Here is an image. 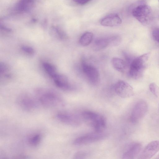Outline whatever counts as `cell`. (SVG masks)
I'll list each match as a JSON object with an SVG mask.
<instances>
[{
	"instance_id": "1",
	"label": "cell",
	"mask_w": 159,
	"mask_h": 159,
	"mask_svg": "<svg viewBox=\"0 0 159 159\" xmlns=\"http://www.w3.org/2000/svg\"><path fill=\"white\" fill-rule=\"evenodd\" d=\"M38 101L43 106L54 108L64 106V101L57 92L50 90L39 89L36 92Z\"/></svg>"
},
{
	"instance_id": "2",
	"label": "cell",
	"mask_w": 159,
	"mask_h": 159,
	"mask_svg": "<svg viewBox=\"0 0 159 159\" xmlns=\"http://www.w3.org/2000/svg\"><path fill=\"white\" fill-rule=\"evenodd\" d=\"M81 116L86 123L93 128L95 131H103L106 127V121L105 118L98 113L85 111L82 113Z\"/></svg>"
},
{
	"instance_id": "3",
	"label": "cell",
	"mask_w": 159,
	"mask_h": 159,
	"mask_svg": "<svg viewBox=\"0 0 159 159\" xmlns=\"http://www.w3.org/2000/svg\"><path fill=\"white\" fill-rule=\"evenodd\" d=\"M149 57L148 53H145L134 58L129 66V75L132 78L138 79L143 75Z\"/></svg>"
},
{
	"instance_id": "4",
	"label": "cell",
	"mask_w": 159,
	"mask_h": 159,
	"mask_svg": "<svg viewBox=\"0 0 159 159\" xmlns=\"http://www.w3.org/2000/svg\"><path fill=\"white\" fill-rule=\"evenodd\" d=\"M133 16L143 25L149 24L152 19V13L151 7L145 3L138 5L133 10Z\"/></svg>"
},
{
	"instance_id": "5",
	"label": "cell",
	"mask_w": 159,
	"mask_h": 159,
	"mask_svg": "<svg viewBox=\"0 0 159 159\" xmlns=\"http://www.w3.org/2000/svg\"><path fill=\"white\" fill-rule=\"evenodd\" d=\"M107 134L103 131L91 133L75 139L73 144L75 145H85L97 142L105 139Z\"/></svg>"
},
{
	"instance_id": "6",
	"label": "cell",
	"mask_w": 159,
	"mask_h": 159,
	"mask_svg": "<svg viewBox=\"0 0 159 159\" xmlns=\"http://www.w3.org/2000/svg\"><path fill=\"white\" fill-rule=\"evenodd\" d=\"M18 105L22 109L27 111H33L38 107L37 101L30 95L26 94L20 95L17 99Z\"/></svg>"
},
{
	"instance_id": "7",
	"label": "cell",
	"mask_w": 159,
	"mask_h": 159,
	"mask_svg": "<svg viewBox=\"0 0 159 159\" xmlns=\"http://www.w3.org/2000/svg\"><path fill=\"white\" fill-rule=\"evenodd\" d=\"M55 118L60 122L72 126H78L81 124L80 118L77 116L66 111H60L55 115Z\"/></svg>"
},
{
	"instance_id": "8",
	"label": "cell",
	"mask_w": 159,
	"mask_h": 159,
	"mask_svg": "<svg viewBox=\"0 0 159 159\" xmlns=\"http://www.w3.org/2000/svg\"><path fill=\"white\" fill-rule=\"evenodd\" d=\"M148 105L144 101L138 102L134 107L131 113L130 120L133 123H136L140 120L146 114Z\"/></svg>"
},
{
	"instance_id": "9",
	"label": "cell",
	"mask_w": 159,
	"mask_h": 159,
	"mask_svg": "<svg viewBox=\"0 0 159 159\" xmlns=\"http://www.w3.org/2000/svg\"><path fill=\"white\" fill-rule=\"evenodd\" d=\"M115 91L117 95L122 98H127L134 94L132 87L127 82L122 80L118 81L114 86Z\"/></svg>"
},
{
	"instance_id": "10",
	"label": "cell",
	"mask_w": 159,
	"mask_h": 159,
	"mask_svg": "<svg viewBox=\"0 0 159 159\" xmlns=\"http://www.w3.org/2000/svg\"><path fill=\"white\" fill-rule=\"evenodd\" d=\"M83 71L90 82L93 84L98 83L99 74L98 69L95 67L83 61L82 63Z\"/></svg>"
},
{
	"instance_id": "11",
	"label": "cell",
	"mask_w": 159,
	"mask_h": 159,
	"mask_svg": "<svg viewBox=\"0 0 159 159\" xmlns=\"http://www.w3.org/2000/svg\"><path fill=\"white\" fill-rule=\"evenodd\" d=\"M159 151V141L155 140L149 143L143 151L140 158H151Z\"/></svg>"
},
{
	"instance_id": "12",
	"label": "cell",
	"mask_w": 159,
	"mask_h": 159,
	"mask_svg": "<svg viewBox=\"0 0 159 159\" xmlns=\"http://www.w3.org/2000/svg\"><path fill=\"white\" fill-rule=\"evenodd\" d=\"M122 23L121 19L116 14L109 15L102 18L100 24L104 26L113 27L120 25Z\"/></svg>"
},
{
	"instance_id": "13",
	"label": "cell",
	"mask_w": 159,
	"mask_h": 159,
	"mask_svg": "<svg viewBox=\"0 0 159 159\" xmlns=\"http://www.w3.org/2000/svg\"><path fill=\"white\" fill-rule=\"evenodd\" d=\"M52 78L58 88L64 90H69L72 89L68 79L65 75L57 73Z\"/></svg>"
},
{
	"instance_id": "14",
	"label": "cell",
	"mask_w": 159,
	"mask_h": 159,
	"mask_svg": "<svg viewBox=\"0 0 159 159\" xmlns=\"http://www.w3.org/2000/svg\"><path fill=\"white\" fill-rule=\"evenodd\" d=\"M141 148V144L139 143L132 144L123 154L122 158L126 159L135 158L140 151Z\"/></svg>"
},
{
	"instance_id": "15",
	"label": "cell",
	"mask_w": 159,
	"mask_h": 159,
	"mask_svg": "<svg viewBox=\"0 0 159 159\" xmlns=\"http://www.w3.org/2000/svg\"><path fill=\"white\" fill-rule=\"evenodd\" d=\"M34 2L33 0H20L15 6V9L20 12H27L34 7Z\"/></svg>"
},
{
	"instance_id": "16",
	"label": "cell",
	"mask_w": 159,
	"mask_h": 159,
	"mask_svg": "<svg viewBox=\"0 0 159 159\" xmlns=\"http://www.w3.org/2000/svg\"><path fill=\"white\" fill-rule=\"evenodd\" d=\"M111 62L113 67L120 72H124L128 66L125 61L118 57H113Z\"/></svg>"
},
{
	"instance_id": "17",
	"label": "cell",
	"mask_w": 159,
	"mask_h": 159,
	"mask_svg": "<svg viewBox=\"0 0 159 159\" xmlns=\"http://www.w3.org/2000/svg\"><path fill=\"white\" fill-rule=\"evenodd\" d=\"M108 45H109L108 38L99 39L95 41L93 46V49L96 51H99Z\"/></svg>"
},
{
	"instance_id": "18",
	"label": "cell",
	"mask_w": 159,
	"mask_h": 159,
	"mask_svg": "<svg viewBox=\"0 0 159 159\" xmlns=\"http://www.w3.org/2000/svg\"><path fill=\"white\" fill-rule=\"evenodd\" d=\"M42 139V136L40 133H35L29 137L28 143L30 146L36 147L39 144Z\"/></svg>"
},
{
	"instance_id": "19",
	"label": "cell",
	"mask_w": 159,
	"mask_h": 159,
	"mask_svg": "<svg viewBox=\"0 0 159 159\" xmlns=\"http://www.w3.org/2000/svg\"><path fill=\"white\" fill-rule=\"evenodd\" d=\"M93 38V34L90 32H86L84 33L80 39V43L82 46L89 45L92 42Z\"/></svg>"
},
{
	"instance_id": "20",
	"label": "cell",
	"mask_w": 159,
	"mask_h": 159,
	"mask_svg": "<svg viewBox=\"0 0 159 159\" xmlns=\"http://www.w3.org/2000/svg\"><path fill=\"white\" fill-rule=\"evenodd\" d=\"M43 65L45 70L52 78L57 73L56 68L52 64L44 62L43 63Z\"/></svg>"
},
{
	"instance_id": "21",
	"label": "cell",
	"mask_w": 159,
	"mask_h": 159,
	"mask_svg": "<svg viewBox=\"0 0 159 159\" xmlns=\"http://www.w3.org/2000/svg\"><path fill=\"white\" fill-rule=\"evenodd\" d=\"M51 30L54 35L59 39H64L67 38V35L65 32L57 27L52 26Z\"/></svg>"
},
{
	"instance_id": "22",
	"label": "cell",
	"mask_w": 159,
	"mask_h": 159,
	"mask_svg": "<svg viewBox=\"0 0 159 159\" xmlns=\"http://www.w3.org/2000/svg\"><path fill=\"white\" fill-rule=\"evenodd\" d=\"M109 45L116 46L119 45L121 41V38L118 36H114L108 38Z\"/></svg>"
},
{
	"instance_id": "23",
	"label": "cell",
	"mask_w": 159,
	"mask_h": 159,
	"mask_svg": "<svg viewBox=\"0 0 159 159\" xmlns=\"http://www.w3.org/2000/svg\"><path fill=\"white\" fill-rule=\"evenodd\" d=\"M149 88L151 92L154 95L157 97L158 95V89L156 84L154 83H151L149 85Z\"/></svg>"
},
{
	"instance_id": "24",
	"label": "cell",
	"mask_w": 159,
	"mask_h": 159,
	"mask_svg": "<svg viewBox=\"0 0 159 159\" xmlns=\"http://www.w3.org/2000/svg\"><path fill=\"white\" fill-rule=\"evenodd\" d=\"M21 49L24 52L30 55H32L34 53V49L31 47L28 46H22Z\"/></svg>"
},
{
	"instance_id": "25",
	"label": "cell",
	"mask_w": 159,
	"mask_h": 159,
	"mask_svg": "<svg viewBox=\"0 0 159 159\" xmlns=\"http://www.w3.org/2000/svg\"><path fill=\"white\" fill-rule=\"evenodd\" d=\"M9 69V66L4 62L0 64V71L1 74H3L8 71Z\"/></svg>"
},
{
	"instance_id": "26",
	"label": "cell",
	"mask_w": 159,
	"mask_h": 159,
	"mask_svg": "<svg viewBox=\"0 0 159 159\" xmlns=\"http://www.w3.org/2000/svg\"><path fill=\"white\" fill-rule=\"evenodd\" d=\"M86 152L83 151H80L77 152L74 156L75 159H83L85 158L87 156Z\"/></svg>"
},
{
	"instance_id": "27",
	"label": "cell",
	"mask_w": 159,
	"mask_h": 159,
	"mask_svg": "<svg viewBox=\"0 0 159 159\" xmlns=\"http://www.w3.org/2000/svg\"><path fill=\"white\" fill-rule=\"evenodd\" d=\"M152 36L153 39L159 43V28H156L153 30Z\"/></svg>"
},
{
	"instance_id": "28",
	"label": "cell",
	"mask_w": 159,
	"mask_h": 159,
	"mask_svg": "<svg viewBox=\"0 0 159 159\" xmlns=\"http://www.w3.org/2000/svg\"><path fill=\"white\" fill-rule=\"evenodd\" d=\"M76 4L80 5H84L89 2L91 0H73Z\"/></svg>"
},
{
	"instance_id": "29",
	"label": "cell",
	"mask_w": 159,
	"mask_h": 159,
	"mask_svg": "<svg viewBox=\"0 0 159 159\" xmlns=\"http://www.w3.org/2000/svg\"><path fill=\"white\" fill-rule=\"evenodd\" d=\"M1 28L2 30L8 32H10L11 31V30L10 29L5 27L3 25H1Z\"/></svg>"
},
{
	"instance_id": "30",
	"label": "cell",
	"mask_w": 159,
	"mask_h": 159,
	"mask_svg": "<svg viewBox=\"0 0 159 159\" xmlns=\"http://www.w3.org/2000/svg\"><path fill=\"white\" fill-rule=\"evenodd\" d=\"M156 158L159 159V155L156 157Z\"/></svg>"
},
{
	"instance_id": "31",
	"label": "cell",
	"mask_w": 159,
	"mask_h": 159,
	"mask_svg": "<svg viewBox=\"0 0 159 159\" xmlns=\"http://www.w3.org/2000/svg\"></svg>"
}]
</instances>
